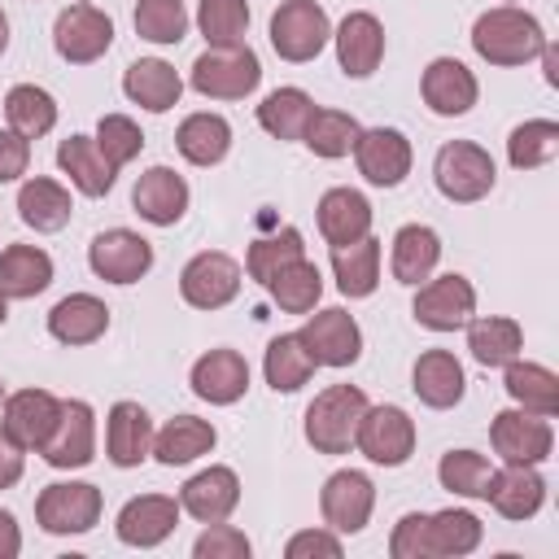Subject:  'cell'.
Listing matches in <instances>:
<instances>
[{
    "label": "cell",
    "mask_w": 559,
    "mask_h": 559,
    "mask_svg": "<svg viewBox=\"0 0 559 559\" xmlns=\"http://www.w3.org/2000/svg\"><path fill=\"white\" fill-rule=\"evenodd\" d=\"M354 162H358V175L376 188H397L406 175H411V140L397 131V127H371V131H358L354 140Z\"/></svg>",
    "instance_id": "cell-15"
},
{
    "label": "cell",
    "mask_w": 559,
    "mask_h": 559,
    "mask_svg": "<svg viewBox=\"0 0 559 559\" xmlns=\"http://www.w3.org/2000/svg\"><path fill=\"white\" fill-rule=\"evenodd\" d=\"M310 114H314V100H310L301 87H275V92L258 105V122H262V131L275 135V140H301Z\"/></svg>",
    "instance_id": "cell-43"
},
{
    "label": "cell",
    "mask_w": 559,
    "mask_h": 559,
    "mask_svg": "<svg viewBox=\"0 0 559 559\" xmlns=\"http://www.w3.org/2000/svg\"><path fill=\"white\" fill-rule=\"evenodd\" d=\"M17 214L35 231H61L70 223V214H74V201H70V192L57 179L35 175V179H26L17 188Z\"/></svg>",
    "instance_id": "cell-34"
},
{
    "label": "cell",
    "mask_w": 559,
    "mask_h": 559,
    "mask_svg": "<svg viewBox=\"0 0 559 559\" xmlns=\"http://www.w3.org/2000/svg\"><path fill=\"white\" fill-rule=\"evenodd\" d=\"M240 502V476L231 467H205L179 489V511H188L201 524L227 520Z\"/></svg>",
    "instance_id": "cell-25"
},
{
    "label": "cell",
    "mask_w": 559,
    "mask_h": 559,
    "mask_svg": "<svg viewBox=\"0 0 559 559\" xmlns=\"http://www.w3.org/2000/svg\"><path fill=\"white\" fill-rule=\"evenodd\" d=\"M493 175H498L493 170V157L480 144H472V140H450V144L437 148L432 179H437V188H441L445 201H459V205L480 201L493 188Z\"/></svg>",
    "instance_id": "cell-5"
},
{
    "label": "cell",
    "mask_w": 559,
    "mask_h": 559,
    "mask_svg": "<svg viewBox=\"0 0 559 559\" xmlns=\"http://www.w3.org/2000/svg\"><path fill=\"white\" fill-rule=\"evenodd\" d=\"M175 524H179V498L140 493V498H131V502L118 511V524H114V528H118V542L148 550V546L166 542V537L175 533Z\"/></svg>",
    "instance_id": "cell-22"
},
{
    "label": "cell",
    "mask_w": 559,
    "mask_h": 559,
    "mask_svg": "<svg viewBox=\"0 0 559 559\" xmlns=\"http://www.w3.org/2000/svg\"><path fill=\"white\" fill-rule=\"evenodd\" d=\"M22 550V533H17V520L0 507V559H13Z\"/></svg>",
    "instance_id": "cell-56"
},
{
    "label": "cell",
    "mask_w": 559,
    "mask_h": 559,
    "mask_svg": "<svg viewBox=\"0 0 559 559\" xmlns=\"http://www.w3.org/2000/svg\"><path fill=\"white\" fill-rule=\"evenodd\" d=\"M502 384H507V393H511V402L520 411H533V415H546V419L559 411V376L550 367H542V362L511 358Z\"/></svg>",
    "instance_id": "cell-39"
},
{
    "label": "cell",
    "mask_w": 559,
    "mask_h": 559,
    "mask_svg": "<svg viewBox=\"0 0 559 559\" xmlns=\"http://www.w3.org/2000/svg\"><path fill=\"white\" fill-rule=\"evenodd\" d=\"M336 61L349 79H367L376 74L380 57H384V26L376 13L358 9V13H345L341 26H336Z\"/></svg>",
    "instance_id": "cell-19"
},
{
    "label": "cell",
    "mask_w": 559,
    "mask_h": 559,
    "mask_svg": "<svg viewBox=\"0 0 559 559\" xmlns=\"http://www.w3.org/2000/svg\"><path fill=\"white\" fill-rule=\"evenodd\" d=\"M411 389H415V397L424 406L450 411L454 402H463L467 380H463V367H459V358L450 349H424L415 358V367H411Z\"/></svg>",
    "instance_id": "cell-26"
},
{
    "label": "cell",
    "mask_w": 559,
    "mask_h": 559,
    "mask_svg": "<svg viewBox=\"0 0 559 559\" xmlns=\"http://www.w3.org/2000/svg\"><path fill=\"white\" fill-rule=\"evenodd\" d=\"M175 148L192 162V166H214L227 157L231 148V127L223 114H188L175 131Z\"/></svg>",
    "instance_id": "cell-38"
},
{
    "label": "cell",
    "mask_w": 559,
    "mask_h": 559,
    "mask_svg": "<svg viewBox=\"0 0 559 559\" xmlns=\"http://www.w3.org/2000/svg\"><path fill=\"white\" fill-rule=\"evenodd\" d=\"M22 467H26V450L0 432V489L17 485L22 480Z\"/></svg>",
    "instance_id": "cell-55"
},
{
    "label": "cell",
    "mask_w": 559,
    "mask_h": 559,
    "mask_svg": "<svg viewBox=\"0 0 559 559\" xmlns=\"http://www.w3.org/2000/svg\"><path fill=\"white\" fill-rule=\"evenodd\" d=\"M314 358H310V349H306V341L297 336V332H288V336H275L271 345H266V358H262V371H266V384L275 389V393H297L310 376H314Z\"/></svg>",
    "instance_id": "cell-40"
},
{
    "label": "cell",
    "mask_w": 559,
    "mask_h": 559,
    "mask_svg": "<svg viewBox=\"0 0 559 559\" xmlns=\"http://www.w3.org/2000/svg\"><path fill=\"white\" fill-rule=\"evenodd\" d=\"M419 92H424V105H428L437 118H463V114L476 105V96H480L476 74H472L459 57H437V61H428V70H424V79H419Z\"/></svg>",
    "instance_id": "cell-17"
},
{
    "label": "cell",
    "mask_w": 559,
    "mask_h": 559,
    "mask_svg": "<svg viewBox=\"0 0 559 559\" xmlns=\"http://www.w3.org/2000/svg\"><path fill=\"white\" fill-rule=\"evenodd\" d=\"M57 166L70 175V183L83 192V197H105L109 188H114V166H109V157L96 148V140L92 135H66L61 144H57Z\"/></svg>",
    "instance_id": "cell-29"
},
{
    "label": "cell",
    "mask_w": 559,
    "mask_h": 559,
    "mask_svg": "<svg viewBox=\"0 0 559 559\" xmlns=\"http://www.w3.org/2000/svg\"><path fill=\"white\" fill-rule=\"evenodd\" d=\"M467 349L480 367H507L511 358H520L524 349V332L515 319L507 314H485V319H467Z\"/></svg>",
    "instance_id": "cell-35"
},
{
    "label": "cell",
    "mask_w": 559,
    "mask_h": 559,
    "mask_svg": "<svg viewBox=\"0 0 559 559\" xmlns=\"http://www.w3.org/2000/svg\"><path fill=\"white\" fill-rule=\"evenodd\" d=\"M218 441L214 424L210 419H197V415H175L162 432H153V459L166 463V467H183L201 454H210Z\"/></svg>",
    "instance_id": "cell-31"
},
{
    "label": "cell",
    "mask_w": 559,
    "mask_h": 559,
    "mask_svg": "<svg viewBox=\"0 0 559 559\" xmlns=\"http://www.w3.org/2000/svg\"><path fill=\"white\" fill-rule=\"evenodd\" d=\"M109 328V306L92 293H70L48 310V332L61 345H92Z\"/></svg>",
    "instance_id": "cell-28"
},
{
    "label": "cell",
    "mask_w": 559,
    "mask_h": 559,
    "mask_svg": "<svg viewBox=\"0 0 559 559\" xmlns=\"http://www.w3.org/2000/svg\"><path fill=\"white\" fill-rule=\"evenodd\" d=\"M105 454L114 467H140L153 454V419L140 402H114L105 419Z\"/></svg>",
    "instance_id": "cell-21"
},
{
    "label": "cell",
    "mask_w": 559,
    "mask_h": 559,
    "mask_svg": "<svg viewBox=\"0 0 559 559\" xmlns=\"http://www.w3.org/2000/svg\"><path fill=\"white\" fill-rule=\"evenodd\" d=\"M4 319H9V297L0 293V323H4Z\"/></svg>",
    "instance_id": "cell-59"
},
{
    "label": "cell",
    "mask_w": 559,
    "mask_h": 559,
    "mask_svg": "<svg viewBox=\"0 0 559 559\" xmlns=\"http://www.w3.org/2000/svg\"><path fill=\"white\" fill-rule=\"evenodd\" d=\"M354 445L380 467H402L415 454V419L402 406H367Z\"/></svg>",
    "instance_id": "cell-7"
},
{
    "label": "cell",
    "mask_w": 559,
    "mask_h": 559,
    "mask_svg": "<svg viewBox=\"0 0 559 559\" xmlns=\"http://www.w3.org/2000/svg\"><path fill=\"white\" fill-rule=\"evenodd\" d=\"M4 118H9V131H17L22 140H39L57 127V100L35 83H17L4 96Z\"/></svg>",
    "instance_id": "cell-41"
},
{
    "label": "cell",
    "mask_w": 559,
    "mask_h": 559,
    "mask_svg": "<svg viewBox=\"0 0 559 559\" xmlns=\"http://www.w3.org/2000/svg\"><path fill=\"white\" fill-rule=\"evenodd\" d=\"M306 258V245H301V231L297 227H280L275 236H262L249 245L245 253V271L258 280V284H271L288 262Z\"/></svg>",
    "instance_id": "cell-46"
},
{
    "label": "cell",
    "mask_w": 559,
    "mask_h": 559,
    "mask_svg": "<svg viewBox=\"0 0 559 559\" xmlns=\"http://www.w3.org/2000/svg\"><path fill=\"white\" fill-rule=\"evenodd\" d=\"M57 411H61V397H52L48 389H17L13 397H4L0 432L22 450H39L57 424Z\"/></svg>",
    "instance_id": "cell-18"
},
{
    "label": "cell",
    "mask_w": 559,
    "mask_h": 559,
    "mask_svg": "<svg viewBox=\"0 0 559 559\" xmlns=\"http://www.w3.org/2000/svg\"><path fill=\"white\" fill-rule=\"evenodd\" d=\"M131 205H135V214H140L144 223H153V227H175V223L183 218V210H188V183H183V175H175L170 166H148V170L135 179V188H131Z\"/></svg>",
    "instance_id": "cell-20"
},
{
    "label": "cell",
    "mask_w": 559,
    "mask_h": 559,
    "mask_svg": "<svg viewBox=\"0 0 559 559\" xmlns=\"http://www.w3.org/2000/svg\"><path fill=\"white\" fill-rule=\"evenodd\" d=\"M358 118L354 114H341V109H314L306 131H301V144L314 153V157H345L354 153V140H358Z\"/></svg>",
    "instance_id": "cell-44"
},
{
    "label": "cell",
    "mask_w": 559,
    "mask_h": 559,
    "mask_svg": "<svg viewBox=\"0 0 559 559\" xmlns=\"http://www.w3.org/2000/svg\"><path fill=\"white\" fill-rule=\"evenodd\" d=\"M48 467H87L96 459V415L83 397H66L48 441L39 445Z\"/></svg>",
    "instance_id": "cell-9"
},
{
    "label": "cell",
    "mask_w": 559,
    "mask_h": 559,
    "mask_svg": "<svg viewBox=\"0 0 559 559\" xmlns=\"http://www.w3.org/2000/svg\"><path fill=\"white\" fill-rule=\"evenodd\" d=\"M188 83L210 100H245L262 83V61L249 44H210L192 61Z\"/></svg>",
    "instance_id": "cell-2"
},
{
    "label": "cell",
    "mask_w": 559,
    "mask_h": 559,
    "mask_svg": "<svg viewBox=\"0 0 559 559\" xmlns=\"http://www.w3.org/2000/svg\"><path fill=\"white\" fill-rule=\"evenodd\" d=\"M288 559H306V555H323V559H341V537L328 533V528H306V533H293L288 546H284Z\"/></svg>",
    "instance_id": "cell-53"
},
{
    "label": "cell",
    "mask_w": 559,
    "mask_h": 559,
    "mask_svg": "<svg viewBox=\"0 0 559 559\" xmlns=\"http://www.w3.org/2000/svg\"><path fill=\"white\" fill-rule=\"evenodd\" d=\"M371 507H376V485L367 472H354V467L332 472L319 489V511L332 533H362L371 520Z\"/></svg>",
    "instance_id": "cell-10"
},
{
    "label": "cell",
    "mask_w": 559,
    "mask_h": 559,
    "mask_svg": "<svg viewBox=\"0 0 559 559\" xmlns=\"http://www.w3.org/2000/svg\"><path fill=\"white\" fill-rule=\"evenodd\" d=\"M489 441L502 463H546L555 450V432L546 415L533 411H498L489 424Z\"/></svg>",
    "instance_id": "cell-11"
},
{
    "label": "cell",
    "mask_w": 559,
    "mask_h": 559,
    "mask_svg": "<svg viewBox=\"0 0 559 559\" xmlns=\"http://www.w3.org/2000/svg\"><path fill=\"white\" fill-rule=\"evenodd\" d=\"M192 555L197 559H249V537L236 528V524H205V533L192 542Z\"/></svg>",
    "instance_id": "cell-51"
},
{
    "label": "cell",
    "mask_w": 559,
    "mask_h": 559,
    "mask_svg": "<svg viewBox=\"0 0 559 559\" xmlns=\"http://www.w3.org/2000/svg\"><path fill=\"white\" fill-rule=\"evenodd\" d=\"M135 35L148 44H179L188 35L183 0H135Z\"/></svg>",
    "instance_id": "cell-48"
},
{
    "label": "cell",
    "mask_w": 559,
    "mask_h": 559,
    "mask_svg": "<svg viewBox=\"0 0 559 559\" xmlns=\"http://www.w3.org/2000/svg\"><path fill=\"white\" fill-rule=\"evenodd\" d=\"M122 92H127L140 109H148V114H166V109L179 105V96H183V79H179V70H175L170 61H162V57H140V61L127 66V74H122Z\"/></svg>",
    "instance_id": "cell-27"
},
{
    "label": "cell",
    "mask_w": 559,
    "mask_h": 559,
    "mask_svg": "<svg viewBox=\"0 0 559 559\" xmlns=\"http://www.w3.org/2000/svg\"><path fill=\"white\" fill-rule=\"evenodd\" d=\"M9 48V17H4V9H0V52Z\"/></svg>",
    "instance_id": "cell-58"
},
{
    "label": "cell",
    "mask_w": 559,
    "mask_h": 559,
    "mask_svg": "<svg viewBox=\"0 0 559 559\" xmlns=\"http://www.w3.org/2000/svg\"><path fill=\"white\" fill-rule=\"evenodd\" d=\"M179 293L197 310H218L240 293V262L218 249H205L179 271Z\"/></svg>",
    "instance_id": "cell-14"
},
{
    "label": "cell",
    "mask_w": 559,
    "mask_h": 559,
    "mask_svg": "<svg viewBox=\"0 0 559 559\" xmlns=\"http://www.w3.org/2000/svg\"><path fill=\"white\" fill-rule=\"evenodd\" d=\"M485 498L507 520H533L542 511V502H546V480H542L537 463H507L502 472L489 476V493Z\"/></svg>",
    "instance_id": "cell-24"
},
{
    "label": "cell",
    "mask_w": 559,
    "mask_h": 559,
    "mask_svg": "<svg viewBox=\"0 0 559 559\" xmlns=\"http://www.w3.org/2000/svg\"><path fill=\"white\" fill-rule=\"evenodd\" d=\"M362 411H367V393L358 384H328L306 406V441L319 454H349Z\"/></svg>",
    "instance_id": "cell-3"
},
{
    "label": "cell",
    "mask_w": 559,
    "mask_h": 559,
    "mask_svg": "<svg viewBox=\"0 0 559 559\" xmlns=\"http://www.w3.org/2000/svg\"><path fill=\"white\" fill-rule=\"evenodd\" d=\"M52 284V258L35 245H9L0 253V293L4 297H39Z\"/></svg>",
    "instance_id": "cell-37"
},
{
    "label": "cell",
    "mask_w": 559,
    "mask_h": 559,
    "mask_svg": "<svg viewBox=\"0 0 559 559\" xmlns=\"http://www.w3.org/2000/svg\"><path fill=\"white\" fill-rule=\"evenodd\" d=\"M319 231L328 245H349L371 231V205L354 188H328L319 197Z\"/></svg>",
    "instance_id": "cell-30"
},
{
    "label": "cell",
    "mask_w": 559,
    "mask_h": 559,
    "mask_svg": "<svg viewBox=\"0 0 559 559\" xmlns=\"http://www.w3.org/2000/svg\"><path fill=\"white\" fill-rule=\"evenodd\" d=\"M415 323L432 328V332H454L476 314V288L467 284V275H437L428 284H419L415 293Z\"/></svg>",
    "instance_id": "cell-13"
},
{
    "label": "cell",
    "mask_w": 559,
    "mask_h": 559,
    "mask_svg": "<svg viewBox=\"0 0 559 559\" xmlns=\"http://www.w3.org/2000/svg\"><path fill=\"white\" fill-rule=\"evenodd\" d=\"M424 511H411V515H402L397 520V528H393V537H389V555L393 559H428L424 555Z\"/></svg>",
    "instance_id": "cell-52"
},
{
    "label": "cell",
    "mask_w": 559,
    "mask_h": 559,
    "mask_svg": "<svg viewBox=\"0 0 559 559\" xmlns=\"http://www.w3.org/2000/svg\"><path fill=\"white\" fill-rule=\"evenodd\" d=\"M537 57H542V66H546V83L555 87V83H559V52H555V44L546 39V48H542Z\"/></svg>",
    "instance_id": "cell-57"
},
{
    "label": "cell",
    "mask_w": 559,
    "mask_h": 559,
    "mask_svg": "<svg viewBox=\"0 0 559 559\" xmlns=\"http://www.w3.org/2000/svg\"><path fill=\"white\" fill-rule=\"evenodd\" d=\"M266 293H271V301H275L284 314H310V310L319 306V297H323V275H319L314 262L297 258V262H288V266L266 284Z\"/></svg>",
    "instance_id": "cell-42"
},
{
    "label": "cell",
    "mask_w": 559,
    "mask_h": 559,
    "mask_svg": "<svg viewBox=\"0 0 559 559\" xmlns=\"http://www.w3.org/2000/svg\"><path fill=\"white\" fill-rule=\"evenodd\" d=\"M249 389V362L236 349H210L192 362V393L210 406H231Z\"/></svg>",
    "instance_id": "cell-23"
},
{
    "label": "cell",
    "mask_w": 559,
    "mask_h": 559,
    "mask_svg": "<svg viewBox=\"0 0 559 559\" xmlns=\"http://www.w3.org/2000/svg\"><path fill=\"white\" fill-rule=\"evenodd\" d=\"M489 476H493V467H489V459L476 454V450H450V454H441V463H437L441 489H450V493H459V498H485V493H489Z\"/></svg>",
    "instance_id": "cell-47"
},
{
    "label": "cell",
    "mask_w": 559,
    "mask_h": 559,
    "mask_svg": "<svg viewBox=\"0 0 559 559\" xmlns=\"http://www.w3.org/2000/svg\"><path fill=\"white\" fill-rule=\"evenodd\" d=\"M31 166V140H22L17 131H0V183H13L17 175H26Z\"/></svg>",
    "instance_id": "cell-54"
},
{
    "label": "cell",
    "mask_w": 559,
    "mask_h": 559,
    "mask_svg": "<svg viewBox=\"0 0 559 559\" xmlns=\"http://www.w3.org/2000/svg\"><path fill=\"white\" fill-rule=\"evenodd\" d=\"M437 262H441V240H437L432 227H424V223L397 227V236H393V258H389L397 284H419V280H428V275L437 271Z\"/></svg>",
    "instance_id": "cell-33"
},
{
    "label": "cell",
    "mask_w": 559,
    "mask_h": 559,
    "mask_svg": "<svg viewBox=\"0 0 559 559\" xmlns=\"http://www.w3.org/2000/svg\"><path fill=\"white\" fill-rule=\"evenodd\" d=\"M197 26H201L205 44H245L249 4H245V0H201Z\"/></svg>",
    "instance_id": "cell-49"
},
{
    "label": "cell",
    "mask_w": 559,
    "mask_h": 559,
    "mask_svg": "<svg viewBox=\"0 0 559 559\" xmlns=\"http://www.w3.org/2000/svg\"><path fill=\"white\" fill-rule=\"evenodd\" d=\"M555 153H559V122H550V118H528L507 140V162L515 170H537V166L555 162Z\"/></svg>",
    "instance_id": "cell-45"
},
{
    "label": "cell",
    "mask_w": 559,
    "mask_h": 559,
    "mask_svg": "<svg viewBox=\"0 0 559 559\" xmlns=\"http://www.w3.org/2000/svg\"><path fill=\"white\" fill-rule=\"evenodd\" d=\"M0 402H4V384H0Z\"/></svg>",
    "instance_id": "cell-60"
},
{
    "label": "cell",
    "mask_w": 559,
    "mask_h": 559,
    "mask_svg": "<svg viewBox=\"0 0 559 559\" xmlns=\"http://www.w3.org/2000/svg\"><path fill=\"white\" fill-rule=\"evenodd\" d=\"M297 336L306 341V349L319 367H349L362 354V332H358L354 314H345L341 306H328V310L310 314Z\"/></svg>",
    "instance_id": "cell-16"
},
{
    "label": "cell",
    "mask_w": 559,
    "mask_h": 559,
    "mask_svg": "<svg viewBox=\"0 0 559 559\" xmlns=\"http://www.w3.org/2000/svg\"><path fill=\"white\" fill-rule=\"evenodd\" d=\"M332 39V22L319 0H284L271 13V48L284 61H314Z\"/></svg>",
    "instance_id": "cell-4"
},
{
    "label": "cell",
    "mask_w": 559,
    "mask_h": 559,
    "mask_svg": "<svg viewBox=\"0 0 559 559\" xmlns=\"http://www.w3.org/2000/svg\"><path fill=\"white\" fill-rule=\"evenodd\" d=\"M472 48L489 61V66H524L546 48L542 22L515 4H498L485 9L472 26Z\"/></svg>",
    "instance_id": "cell-1"
},
{
    "label": "cell",
    "mask_w": 559,
    "mask_h": 559,
    "mask_svg": "<svg viewBox=\"0 0 559 559\" xmlns=\"http://www.w3.org/2000/svg\"><path fill=\"white\" fill-rule=\"evenodd\" d=\"M87 266H92L100 280H109V284H135V280H144L148 266H153V245H148L144 236L127 231V227H109V231L92 236V245H87Z\"/></svg>",
    "instance_id": "cell-12"
},
{
    "label": "cell",
    "mask_w": 559,
    "mask_h": 559,
    "mask_svg": "<svg viewBox=\"0 0 559 559\" xmlns=\"http://www.w3.org/2000/svg\"><path fill=\"white\" fill-rule=\"evenodd\" d=\"M35 520L52 537L87 533L100 520V489L87 480H57L35 498Z\"/></svg>",
    "instance_id": "cell-6"
},
{
    "label": "cell",
    "mask_w": 559,
    "mask_h": 559,
    "mask_svg": "<svg viewBox=\"0 0 559 559\" xmlns=\"http://www.w3.org/2000/svg\"><path fill=\"white\" fill-rule=\"evenodd\" d=\"M332 271L345 297H371L380 284V240L362 236L349 245H332Z\"/></svg>",
    "instance_id": "cell-36"
},
{
    "label": "cell",
    "mask_w": 559,
    "mask_h": 559,
    "mask_svg": "<svg viewBox=\"0 0 559 559\" xmlns=\"http://www.w3.org/2000/svg\"><path fill=\"white\" fill-rule=\"evenodd\" d=\"M96 148L109 157V166L118 170V166H127L140 148H144V135H140V127L127 118V114H105L100 122H96Z\"/></svg>",
    "instance_id": "cell-50"
},
{
    "label": "cell",
    "mask_w": 559,
    "mask_h": 559,
    "mask_svg": "<svg viewBox=\"0 0 559 559\" xmlns=\"http://www.w3.org/2000/svg\"><path fill=\"white\" fill-rule=\"evenodd\" d=\"M480 520L463 507H450V511H437L424 520V555L428 559H459V555H472L480 546Z\"/></svg>",
    "instance_id": "cell-32"
},
{
    "label": "cell",
    "mask_w": 559,
    "mask_h": 559,
    "mask_svg": "<svg viewBox=\"0 0 559 559\" xmlns=\"http://www.w3.org/2000/svg\"><path fill=\"white\" fill-rule=\"evenodd\" d=\"M52 44L57 52L70 61V66H92L109 52L114 44V22L109 13H100L96 4H70L57 13V26H52Z\"/></svg>",
    "instance_id": "cell-8"
}]
</instances>
